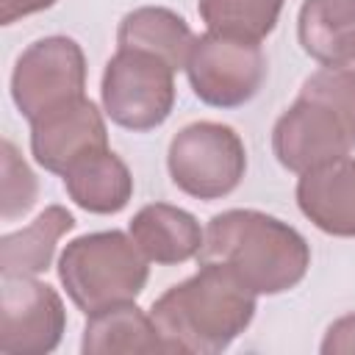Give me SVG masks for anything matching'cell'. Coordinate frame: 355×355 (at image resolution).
Segmentation results:
<instances>
[{
	"mask_svg": "<svg viewBox=\"0 0 355 355\" xmlns=\"http://www.w3.org/2000/svg\"><path fill=\"white\" fill-rule=\"evenodd\" d=\"M255 297L222 263L200 261V269L183 283L166 288L150 308V316L166 344V352L214 355L227 349L252 322Z\"/></svg>",
	"mask_w": 355,
	"mask_h": 355,
	"instance_id": "6da1fadb",
	"label": "cell"
},
{
	"mask_svg": "<svg viewBox=\"0 0 355 355\" xmlns=\"http://www.w3.org/2000/svg\"><path fill=\"white\" fill-rule=\"evenodd\" d=\"M200 261L222 263L252 294H283L294 288L308 266L311 247L288 222L252 208L216 214L205 227Z\"/></svg>",
	"mask_w": 355,
	"mask_h": 355,
	"instance_id": "7a4b0ae2",
	"label": "cell"
},
{
	"mask_svg": "<svg viewBox=\"0 0 355 355\" xmlns=\"http://www.w3.org/2000/svg\"><path fill=\"white\" fill-rule=\"evenodd\" d=\"M272 150L288 172H308L355 150V69L322 67L272 130Z\"/></svg>",
	"mask_w": 355,
	"mask_h": 355,
	"instance_id": "3957f363",
	"label": "cell"
},
{
	"mask_svg": "<svg viewBox=\"0 0 355 355\" xmlns=\"http://www.w3.org/2000/svg\"><path fill=\"white\" fill-rule=\"evenodd\" d=\"M147 277L144 252L122 230L78 236L58 258V280L86 316L111 305L136 302Z\"/></svg>",
	"mask_w": 355,
	"mask_h": 355,
	"instance_id": "277c9868",
	"label": "cell"
},
{
	"mask_svg": "<svg viewBox=\"0 0 355 355\" xmlns=\"http://www.w3.org/2000/svg\"><path fill=\"white\" fill-rule=\"evenodd\" d=\"M166 166L183 194L219 200L239 189L247 172V150L230 125L191 122L172 136Z\"/></svg>",
	"mask_w": 355,
	"mask_h": 355,
	"instance_id": "5b68a950",
	"label": "cell"
},
{
	"mask_svg": "<svg viewBox=\"0 0 355 355\" xmlns=\"http://www.w3.org/2000/svg\"><path fill=\"white\" fill-rule=\"evenodd\" d=\"M103 108L114 125L144 133L166 122L175 105V69L144 50L119 47L103 72Z\"/></svg>",
	"mask_w": 355,
	"mask_h": 355,
	"instance_id": "8992f818",
	"label": "cell"
},
{
	"mask_svg": "<svg viewBox=\"0 0 355 355\" xmlns=\"http://www.w3.org/2000/svg\"><path fill=\"white\" fill-rule=\"evenodd\" d=\"M186 75L200 103L211 108H239L261 92L266 80V55L261 42L208 31L197 36L186 61Z\"/></svg>",
	"mask_w": 355,
	"mask_h": 355,
	"instance_id": "52a82bcc",
	"label": "cell"
},
{
	"mask_svg": "<svg viewBox=\"0 0 355 355\" xmlns=\"http://www.w3.org/2000/svg\"><path fill=\"white\" fill-rule=\"evenodd\" d=\"M86 89V55L69 36L36 39L14 64L11 100L17 111L33 122L36 116L80 97Z\"/></svg>",
	"mask_w": 355,
	"mask_h": 355,
	"instance_id": "ba28073f",
	"label": "cell"
},
{
	"mask_svg": "<svg viewBox=\"0 0 355 355\" xmlns=\"http://www.w3.org/2000/svg\"><path fill=\"white\" fill-rule=\"evenodd\" d=\"M67 311L58 291L36 277L0 283V352L44 355L61 344Z\"/></svg>",
	"mask_w": 355,
	"mask_h": 355,
	"instance_id": "9c48e42d",
	"label": "cell"
},
{
	"mask_svg": "<svg viewBox=\"0 0 355 355\" xmlns=\"http://www.w3.org/2000/svg\"><path fill=\"white\" fill-rule=\"evenodd\" d=\"M105 147V119L86 94L67 100L31 122V153L36 164L53 175H64L72 164Z\"/></svg>",
	"mask_w": 355,
	"mask_h": 355,
	"instance_id": "30bf717a",
	"label": "cell"
},
{
	"mask_svg": "<svg viewBox=\"0 0 355 355\" xmlns=\"http://www.w3.org/2000/svg\"><path fill=\"white\" fill-rule=\"evenodd\" d=\"M297 205L322 233L355 239V158L344 155L302 172Z\"/></svg>",
	"mask_w": 355,
	"mask_h": 355,
	"instance_id": "8fae6325",
	"label": "cell"
},
{
	"mask_svg": "<svg viewBox=\"0 0 355 355\" xmlns=\"http://www.w3.org/2000/svg\"><path fill=\"white\" fill-rule=\"evenodd\" d=\"M128 236L147 261L161 266L197 258L205 241V230L200 227V222L189 211L169 202H150L139 208L128 225Z\"/></svg>",
	"mask_w": 355,
	"mask_h": 355,
	"instance_id": "7c38bea8",
	"label": "cell"
},
{
	"mask_svg": "<svg viewBox=\"0 0 355 355\" xmlns=\"http://www.w3.org/2000/svg\"><path fill=\"white\" fill-rule=\"evenodd\" d=\"M297 39L322 67L355 64V0H305Z\"/></svg>",
	"mask_w": 355,
	"mask_h": 355,
	"instance_id": "4fadbf2b",
	"label": "cell"
},
{
	"mask_svg": "<svg viewBox=\"0 0 355 355\" xmlns=\"http://www.w3.org/2000/svg\"><path fill=\"white\" fill-rule=\"evenodd\" d=\"M61 178L69 200L89 214H116L133 197L130 169L108 147L80 158Z\"/></svg>",
	"mask_w": 355,
	"mask_h": 355,
	"instance_id": "5bb4252c",
	"label": "cell"
},
{
	"mask_svg": "<svg viewBox=\"0 0 355 355\" xmlns=\"http://www.w3.org/2000/svg\"><path fill=\"white\" fill-rule=\"evenodd\" d=\"M197 36L189 22L164 6H141L122 17L116 31V44L130 50H144L164 58L175 72L186 69Z\"/></svg>",
	"mask_w": 355,
	"mask_h": 355,
	"instance_id": "9a60e30c",
	"label": "cell"
},
{
	"mask_svg": "<svg viewBox=\"0 0 355 355\" xmlns=\"http://www.w3.org/2000/svg\"><path fill=\"white\" fill-rule=\"evenodd\" d=\"M83 355H116V352H166V344L153 322L136 302L103 308L86 319Z\"/></svg>",
	"mask_w": 355,
	"mask_h": 355,
	"instance_id": "2e32d148",
	"label": "cell"
},
{
	"mask_svg": "<svg viewBox=\"0 0 355 355\" xmlns=\"http://www.w3.org/2000/svg\"><path fill=\"white\" fill-rule=\"evenodd\" d=\"M75 227V216L64 205H47L28 227L0 239V275L36 277L53 263L55 244Z\"/></svg>",
	"mask_w": 355,
	"mask_h": 355,
	"instance_id": "e0dca14e",
	"label": "cell"
},
{
	"mask_svg": "<svg viewBox=\"0 0 355 355\" xmlns=\"http://www.w3.org/2000/svg\"><path fill=\"white\" fill-rule=\"evenodd\" d=\"M286 0H200V17L211 33L263 42L283 11Z\"/></svg>",
	"mask_w": 355,
	"mask_h": 355,
	"instance_id": "ac0fdd59",
	"label": "cell"
},
{
	"mask_svg": "<svg viewBox=\"0 0 355 355\" xmlns=\"http://www.w3.org/2000/svg\"><path fill=\"white\" fill-rule=\"evenodd\" d=\"M0 153H3V219L11 222L33 208L39 183L8 139H3Z\"/></svg>",
	"mask_w": 355,
	"mask_h": 355,
	"instance_id": "d6986e66",
	"label": "cell"
},
{
	"mask_svg": "<svg viewBox=\"0 0 355 355\" xmlns=\"http://www.w3.org/2000/svg\"><path fill=\"white\" fill-rule=\"evenodd\" d=\"M324 355H338V352H355V313L336 319L319 347Z\"/></svg>",
	"mask_w": 355,
	"mask_h": 355,
	"instance_id": "ffe728a7",
	"label": "cell"
},
{
	"mask_svg": "<svg viewBox=\"0 0 355 355\" xmlns=\"http://www.w3.org/2000/svg\"><path fill=\"white\" fill-rule=\"evenodd\" d=\"M55 0H0V22L3 25H11L22 17H31L36 11H44L50 8Z\"/></svg>",
	"mask_w": 355,
	"mask_h": 355,
	"instance_id": "44dd1931",
	"label": "cell"
}]
</instances>
